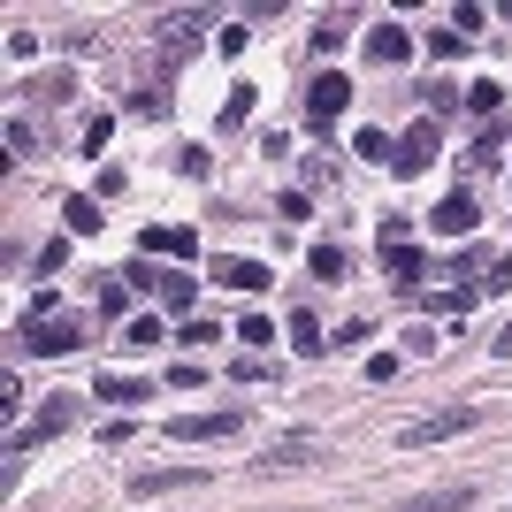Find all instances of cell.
I'll return each instance as SVG.
<instances>
[{
    "mask_svg": "<svg viewBox=\"0 0 512 512\" xmlns=\"http://www.w3.org/2000/svg\"><path fill=\"white\" fill-rule=\"evenodd\" d=\"M474 421H482L474 406H444V413H421V421H406V428H398V444L421 451V444H444V436H459V428H474Z\"/></svg>",
    "mask_w": 512,
    "mask_h": 512,
    "instance_id": "1",
    "label": "cell"
},
{
    "mask_svg": "<svg viewBox=\"0 0 512 512\" xmlns=\"http://www.w3.org/2000/svg\"><path fill=\"white\" fill-rule=\"evenodd\" d=\"M69 421H77V398H54V406H46L31 428H16V436H8V459H31V451H39V444H54V436H62Z\"/></svg>",
    "mask_w": 512,
    "mask_h": 512,
    "instance_id": "2",
    "label": "cell"
},
{
    "mask_svg": "<svg viewBox=\"0 0 512 512\" xmlns=\"http://www.w3.org/2000/svg\"><path fill=\"white\" fill-rule=\"evenodd\" d=\"M344 107H352V85H344L337 69H321L314 85H306V123H314V130H337Z\"/></svg>",
    "mask_w": 512,
    "mask_h": 512,
    "instance_id": "3",
    "label": "cell"
},
{
    "mask_svg": "<svg viewBox=\"0 0 512 512\" xmlns=\"http://www.w3.org/2000/svg\"><path fill=\"white\" fill-rule=\"evenodd\" d=\"M237 428H245V413H237V406H214V413H176L169 436H176V444H214V436H237Z\"/></svg>",
    "mask_w": 512,
    "mask_h": 512,
    "instance_id": "4",
    "label": "cell"
},
{
    "mask_svg": "<svg viewBox=\"0 0 512 512\" xmlns=\"http://www.w3.org/2000/svg\"><path fill=\"white\" fill-rule=\"evenodd\" d=\"M23 344H31L39 360H62V352H77V344H85V321H69V314L31 321V329H23Z\"/></svg>",
    "mask_w": 512,
    "mask_h": 512,
    "instance_id": "5",
    "label": "cell"
},
{
    "mask_svg": "<svg viewBox=\"0 0 512 512\" xmlns=\"http://www.w3.org/2000/svg\"><path fill=\"white\" fill-rule=\"evenodd\" d=\"M192 482H207V467H138L130 497H169V490H192Z\"/></svg>",
    "mask_w": 512,
    "mask_h": 512,
    "instance_id": "6",
    "label": "cell"
},
{
    "mask_svg": "<svg viewBox=\"0 0 512 512\" xmlns=\"http://www.w3.org/2000/svg\"><path fill=\"white\" fill-rule=\"evenodd\" d=\"M138 253H161V260H192L199 253V230H184V222H161V230H146V237H138Z\"/></svg>",
    "mask_w": 512,
    "mask_h": 512,
    "instance_id": "7",
    "label": "cell"
},
{
    "mask_svg": "<svg viewBox=\"0 0 512 512\" xmlns=\"http://www.w3.org/2000/svg\"><path fill=\"white\" fill-rule=\"evenodd\" d=\"M421 169H436V123H413L398 138V176H421Z\"/></svg>",
    "mask_w": 512,
    "mask_h": 512,
    "instance_id": "8",
    "label": "cell"
},
{
    "mask_svg": "<svg viewBox=\"0 0 512 512\" xmlns=\"http://www.w3.org/2000/svg\"><path fill=\"white\" fill-rule=\"evenodd\" d=\"M474 222H482V207H474V192H451L444 207L428 214V230H444V237H467Z\"/></svg>",
    "mask_w": 512,
    "mask_h": 512,
    "instance_id": "9",
    "label": "cell"
},
{
    "mask_svg": "<svg viewBox=\"0 0 512 512\" xmlns=\"http://www.w3.org/2000/svg\"><path fill=\"white\" fill-rule=\"evenodd\" d=\"M207 23H214L207 8H184V16H161V31H169V62H184V54H192Z\"/></svg>",
    "mask_w": 512,
    "mask_h": 512,
    "instance_id": "10",
    "label": "cell"
},
{
    "mask_svg": "<svg viewBox=\"0 0 512 512\" xmlns=\"http://www.w3.org/2000/svg\"><path fill=\"white\" fill-rule=\"evenodd\" d=\"M92 398H107V406H146L153 383H138V375H92Z\"/></svg>",
    "mask_w": 512,
    "mask_h": 512,
    "instance_id": "11",
    "label": "cell"
},
{
    "mask_svg": "<svg viewBox=\"0 0 512 512\" xmlns=\"http://www.w3.org/2000/svg\"><path fill=\"white\" fill-rule=\"evenodd\" d=\"M474 505V482H444V490H428V497H406L398 512H467Z\"/></svg>",
    "mask_w": 512,
    "mask_h": 512,
    "instance_id": "12",
    "label": "cell"
},
{
    "mask_svg": "<svg viewBox=\"0 0 512 512\" xmlns=\"http://www.w3.org/2000/svg\"><path fill=\"white\" fill-rule=\"evenodd\" d=\"M214 276L230 283V291H268V283H276V268H260V260H214Z\"/></svg>",
    "mask_w": 512,
    "mask_h": 512,
    "instance_id": "13",
    "label": "cell"
},
{
    "mask_svg": "<svg viewBox=\"0 0 512 512\" xmlns=\"http://www.w3.org/2000/svg\"><path fill=\"white\" fill-rule=\"evenodd\" d=\"M413 54V39L398 31V23H383V31H367V62H383V69H398Z\"/></svg>",
    "mask_w": 512,
    "mask_h": 512,
    "instance_id": "14",
    "label": "cell"
},
{
    "mask_svg": "<svg viewBox=\"0 0 512 512\" xmlns=\"http://www.w3.org/2000/svg\"><path fill=\"white\" fill-rule=\"evenodd\" d=\"M314 459H321L314 436H283V444H268V459H260V467H314Z\"/></svg>",
    "mask_w": 512,
    "mask_h": 512,
    "instance_id": "15",
    "label": "cell"
},
{
    "mask_svg": "<svg viewBox=\"0 0 512 512\" xmlns=\"http://www.w3.org/2000/svg\"><path fill=\"white\" fill-rule=\"evenodd\" d=\"M291 352H299V360H321V352H329V337H321L314 314H291Z\"/></svg>",
    "mask_w": 512,
    "mask_h": 512,
    "instance_id": "16",
    "label": "cell"
},
{
    "mask_svg": "<svg viewBox=\"0 0 512 512\" xmlns=\"http://www.w3.org/2000/svg\"><path fill=\"white\" fill-rule=\"evenodd\" d=\"M344 39H352V8H329V16L314 23V46H321V54H337Z\"/></svg>",
    "mask_w": 512,
    "mask_h": 512,
    "instance_id": "17",
    "label": "cell"
},
{
    "mask_svg": "<svg viewBox=\"0 0 512 512\" xmlns=\"http://www.w3.org/2000/svg\"><path fill=\"white\" fill-rule=\"evenodd\" d=\"M390 276H398V283H406V291H421V276H428V268H421V253H413V245H390Z\"/></svg>",
    "mask_w": 512,
    "mask_h": 512,
    "instance_id": "18",
    "label": "cell"
},
{
    "mask_svg": "<svg viewBox=\"0 0 512 512\" xmlns=\"http://www.w3.org/2000/svg\"><path fill=\"white\" fill-rule=\"evenodd\" d=\"M62 222H69V237H100V222H107V214L92 207V199H69V207H62Z\"/></svg>",
    "mask_w": 512,
    "mask_h": 512,
    "instance_id": "19",
    "label": "cell"
},
{
    "mask_svg": "<svg viewBox=\"0 0 512 512\" xmlns=\"http://www.w3.org/2000/svg\"><path fill=\"white\" fill-rule=\"evenodd\" d=\"M314 276L321 283H344V276H352V253H344V245H314Z\"/></svg>",
    "mask_w": 512,
    "mask_h": 512,
    "instance_id": "20",
    "label": "cell"
},
{
    "mask_svg": "<svg viewBox=\"0 0 512 512\" xmlns=\"http://www.w3.org/2000/svg\"><path fill=\"white\" fill-rule=\"evenodd\" d=\"M352 153H360V161H390V169H398V146H390V130H360V138H352Z\"/></svg>",
    "mask_w": 512,
    "mask_h": 512,
    "instance_id": "21",
    "label": "cell"
},
{
    "mask_svg": "<svg viewBox=\"0 0 512 512\" xmlns=\"http://www.w3.org/2000/svg\"><path fill=\"white\" fill-rule=\"evenodd\" d=\"M123 344H130V352H153V344H161V314H138L123 329Z\"/></svg>",
    "mask_w": 512,
    "mask_h": 512,
    "instance_id": "22",
    "label": "cell"
},
{
    "mask_svg": "<svg viewBox=\"0 0 512 512\" xmlns=\"http://www.w3.org/2000/svg\"><path fill=\"white\" fill-rule=\"evenodd\" d=\"M497 100H505V85H497V77H474V85H467V107H474V115H497Z\"/></svg>",
    "mask_w": 512,
    "mask_h": 512,
    "instance_id": "23",
    "label": "cell"
},
{
    "mask_svg": "<svg viewBox=\"0 0 512 512\" xmlns=\"http://www.w3.org/2000/svg\"><path fill=\"white\" fill-rule=\"evenodd\" d=\"M237 337L253 344V352H268V344H276V321H268V314H245V321H237Z\"/></svg>",
    "mask_w": 512,
    "mask_h": 512,
    "instance_id": "24",
    "label": "cell"
},
{
    "mask_svg": "<svg viewBox=\"0 0 512 512\" xmlns=\"http://www.w3.org/2000/svg\"><path fill=\"white\" fill-rule=\"evenodd\" d=\"M192 299H199V283H192V276H161V306H176V314H184Z\"/></svg>",
    "mask_w": 512,
    "mask_h": 512,
    "instance_id": "25",
    "label": "cell"
},
{
    "mask_svg": "<svg viewBox=\"0 0 512 512\" xmlns=\"http://www.w3.org/2000/svg\"><path fill=\"white\" fill-rule=\"evenodd\" d=\"M497 153H505V123H490V130H482V146H474V153H467V161H474V169H490Z\"/></svg>",
    "mask_w": 512,
    "mask_h": 512,
    "instance_id": "26",
    "label": "cell"
},
{
    "mask_svg": "<svg viewBox=\"0 0 512 512\" xmlns=\"http://www.w3.org/2000/svg\"><path fill=\"white\" fill-rule=\"evenodd\" d=\"M8 153H16V161H23V153H39V130L23 123V115H16V123H8Z\"/></svg>",
    "mask_w": 512,
    "mask_h": 512,
    "instance_id": "27",
    "label": "cell"
},
{
    "mask_svg": "<svg viewBox=\"0 0 512 512\" xmlns=\"http://www.w3.org/2000/svg\"><path fill=\"white\" fill-rule=\"evenodd\" d=\"M253 115V85H230V107H222V123H245Z\"/></svg>",
    "mask_w": 512,
    "mask_h": 512,
    "instance_id": "28",
    "label": "cell"
},
{
    "mask_svg": "<svg viewBox=\"0 0 512 512\" xmlns=\"http://www.w3.org/2000/svg\"><path fill=\"white\" fill-rule=\"evenodd\" d=\"M62 260H69V237H54V245H39V276H62Z\"/></svg>",
    "mask_w": 512,
    "mask_h": 512,
    "instance_id": "29",
    "label": "cell"
},
{
    "mask_svg": "<svg viewBox=\"0 0 512 512\" xmlns=\"http://www.w3.org/2000/svg\"><path fill=\"white\" fill-rule=\"evenodd\" d=\"M497 291H512V260H490V276H482V299H497Z\"/></svg>",
    "mask_w": 512,
    "mask_h": 512,
    "instance_id": "30",
    "label": "cell"
},
{
    "mask_svg": "<svg viewBox=\"0 0 512 512\" xmlns=\"http://www.w3.org/2000/svg\"><path fill=\"white\" fill-rule=\"evenodd\" d=\"M245 39H253L245 23H222V31H214V46H222V54H245Z\"/></svg>",
    "mask_w": 512,
    "mask_h": 512,
    "instance_id": "31",
    "label": "cell"
},
{
    "mask_svg": "<svg viewBox=\"0 0 512 512\" xmlns=\"http://www.w3.org/2000/svg\"><path fill=\"white\" fill-rule=\"evenodd\" d=\"M459 46H467V39H459V31H428V54H436V62H451Z\"/></svg>",
    "mask_w": 512,
    "mask_h": 512,
    "instance_id": "32",
    "label": "cell"
},
{
    "mask_svg": "<svg viewBox=\"0 0 512 512\" xmlns=\"http://www.w3.org/2000/svg\"><path fill=\"white\" fill-rule=\"evenodd\" d=\"M214 337H222L214 321H184V337H176V344H192V352H199V344H214Z\"/></svg>",
    "mask_w": 512,
    "mask_h": 512,
    "instance_id": "33",
    "label": "cell"
},
{
    "mask_svg": "<svg viewBox=\"0 0 512 512\" xmlns=\"http://www.w3.org/2000/svg\"><path fill=\"white\" fill-rule=\"evenodd\" d=\"M421 92H428V107H436V115H451V107L467 100V92H451V85H421Z\"/></svg>",
    "mask_w": 512,
    "mask_h": 512,
    "instance_id": "34",
    "label": "cell"
},
{
    "mask_svg": "<svg viewBox=\"0 0 512 512\" xmlns=\"http://www.w3.org/2000/svg\"><path fill=\"white\" fill-rule=\"evenodd\" d=\"M107 138H115V123H107V115H92V123H85V153H100Z\"/></svg>",
    "mask_w": 512,
    "mask_h": 512,
    "instance_id": "35",
    "label": "cell"
},
{
    "mask_svg": "<svg viewBox=\"0 0 512 512\" xmlns=\"http://www.w3.org/2000/svg\"><path fill=\"white\" fill-rule=\"evenodd\" d=\"M276 214H283V222H306L314 207H306V192H283V199H276Z\"/></svg>",
    "mask_w": 512,
    "mask_h": 512,
    "instance_id": "36",
    "label": "cell"
},
{
    "mask_svg": "<svg viewBox=\"0 0 512 512\" xmlns=\"http://www.w3.org/2000/svg\"><path fill=\"white\" fill-rule=\"evenodd\" d=\"M490 344H497V352H505V360H512V321H505V329H497V337H490Z\"/></svg>",
    "mask_w": 512,
    "mask_h": 512,
    "instance_id": "37",
    "label": "cell"
}]
</instances>
